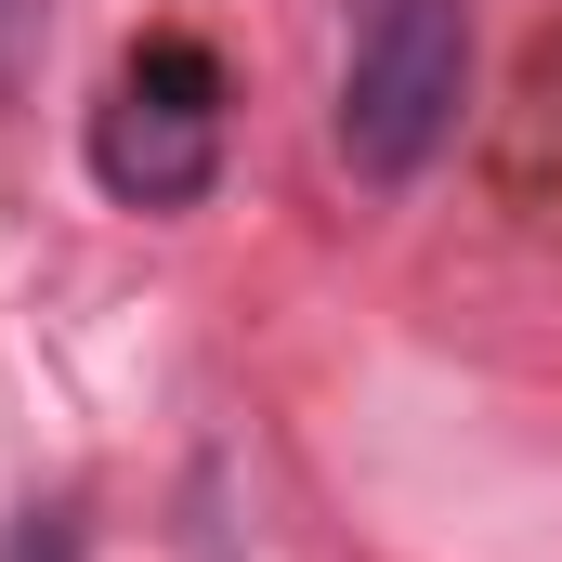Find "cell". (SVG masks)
Wrapping results in <instances>:
<instances>
[{
    "label": "cell",
    "mask_w": 562,
    "mask_h": 562,
    "mask_svg": "<svg viewBox=\"0 0 562 562\" xmlns=\"http://www.w3.org/2000/svg\"><path fill=\"white\" fill-rule=\"evenodd\" d=\"M471 92V0H340V170L353 183H419Z\"/></svg>",
    "instance_id": "cell-1"
},
{
    "label": "cell",
    "mask_w": 562,
    "mask_h": 562,
    "mask_svg": "<svg viewBox=\"0 0 562 562\" xmlns=\"http://www.w3.org/2000/svg\"><path fill=\"white\" fill-rule=\"evenodd\" d=\"M26 53H40V0H0V92L26 79Z\"/></svg>",
    "instance_id": "cell-3"
},
{
    "label": "cell",
    "mask_w": 562,
    "mask_h": 562,
    "mask_svg": "<svg viewBox=\"0 0 562 562\" xmlns=\"http://www.w3.org/2000/svg\"><path fill=\"white\" fill-rule=\"evenodd\" d=\"M92 183L119 210H196L223 183V53L210 40H144L119 92L92 105Z\"/></svg>",
    "instance_id": "cell-2"
}]
</instances>
